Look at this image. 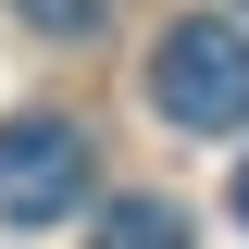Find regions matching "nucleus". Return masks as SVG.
<instances>
[{
    "label": "nucleus",
    "instance_id": "2",
    "mask_svg": "<svg viewBox=\"0 0 249 249\" xmlns=\"http://www.w3.org/2000/svg\"><path fill=\"white\" fill-rule=\"evenodd\" d=\"M88 199V124L75 112H13L0 124V224H62Z\"/></svg>",
    "mask_w": 249,
    "mask_h": 249
},
{
    "label": "nucleus",
    "instance_id": "3",
    "mask_svg": "<svg viewBox=\"0 0 249 249\" xmlns=\"http://www.w3.org/2000/svg\"><path fill=\"white\" fill-rule=\"evenodd\" d=\"M100 249H199V224H187L162 187H137V199H112V212H100Z\"/></svg>",
    "mask_w": 249,
    "mask_h": 249
},
{
    "label": "nucleus",
    "instance_id": "5",
    "mask_svg": "<svg viewBox=\"0 0 249 249\" xmlns=\"http://www.w3.org/2000/svg\"><path fill=\"white\" fill-rule=\"evenodd\" d=\"M237 224H249V162H237Z\"/></svg>",
    "mask_w": 249,
    "mask_h": 249
},
{
    "label": "nucleus",
    "instance_id": "1",
    "mask_svg": "<svg viewBox=\"0 0 249 249\" xmlns=\"http://www.w3.org/2000/svg\"><path fill=\"white\" fill-rule=\"evenodd\" d=\"M150 112L187 137H237L249 124V25L237 13H187L150 37Z\"/></svg>",
    "mask_w": 249,
    "mask_h": 249
},
{
    "label": "nucleus",
    "instance_id": "4",
    "mask_svg": "<svg viewBox=\"0 0 249 249\" xmlns=\"http://www.w3.org/2000/svg\"><path fill=\"white\" fill-rule=\"evenodd\" d=\"M25 25H37V37H88V25H100V0H25Z\"/></svg>",
    "mask_w": 249,
    "mask_h": 249
}]
</instances>
